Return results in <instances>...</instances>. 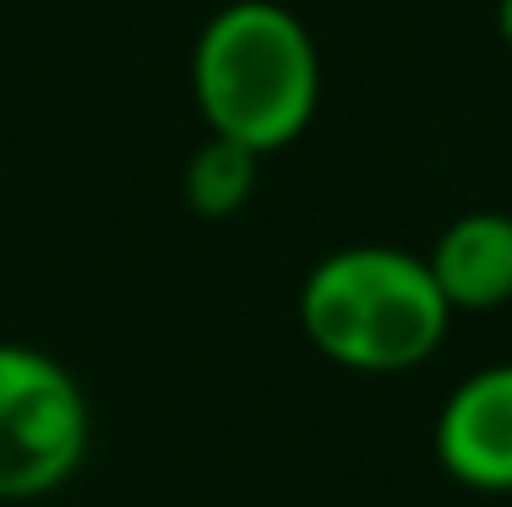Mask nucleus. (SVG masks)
I'll use <instances>...</instances> for the list:
<instances>
[{"instance_id": "nucleus-5", "label": "nucleus", "mask_w": 512, "mask_h": 507, "mask_svg": "<svg viewBox=\"0 0 512 507\" xmlns=\"http://www.w3.org/2000/svg\"><path fill=\"white\" fill-rule=\"evenodd\" d=\"M453 311H496L512 300V213L474 208L442 224L425 251Z\"/></svg>"}, {"instance_id": "nucleus-3", "label": "nucleus", "mask_w": 512, "mask_h": 507, "mask_svg": "<svg viewBox=\"0 0 512 507\" xmlns=\"http://www.w3.org/2000/svg\"><path fill=\"white\" fill-rule=\"evenodd\" d=\"M88 393L55 355L0 344V502L66 486L88 458Z\"/></svg>"}, {"instance_id": "nucleus-4", "label": "nucleus", "mask_w": 512, "mask_h": 507, "mask_svg": "<svg viewBox=\"0 0 512 507\" xmlns=\"http://www.w3.org/2000/svg\"><path fill=\"white\" fill-rule=\"evenodd\" d=\"M436 458L469 491H512V360L474 371L447 393Z\"/></svg>"}, {"instance_id": "nucleus-2", "label": "nucleus", "mask_w": 512, "mask_h": 507, "mask_svg": "<svg viewBox=\"0 0 512 507\" xmlns=\"http://www.w3.org/2000/svg\"><path fill=\"white\" fill-rule=\"evenodd\" d=\"M295 311L316 355L365 377L425 366L458 317L431 262L376 240L327 251L300 279Z\"/></svg>"}, {"instance_id": "nucleus-7", "label": "nucleus", "mask_w": 512, "mask_h": 507, "mask_svg": "<svg viewBox=\"0 0 512 507\" xmlns=\"http://www.w3.org/2000/svg\"><path fill=\"white\" fill-rule=\"evenodd\" d=\"M496 33H502V44L512 55V0H496Z\"/></svg>"}, {"instance_id": "nucleus-1", "label": "nucleus", "mask_w": 512, "mask_h": 507, "mask_svg": "<svg viewBox=\"0 0 512 507\" xmlns=\"http://www.w3.org/2000/svg\"><path fill=\"white\" fill-rule=\"evenodd\" d=\"M191 104L202 131L251 153L300 142L322 104V55L311 28L278 0H229L191 44Z\"/></svg>"}, {"instance_id": "nucleus-6", "label": "nucleus", "mask_w": 512, "mask_h": 507, "mask_svg": "<svg viewBox=\"0 0 512 507\" xmlns=\"http://www.w3.org/2000/svg\"><path fill=\"white\" fill-rule=\"evenodd\" d=\"M256 175H262V153L207 131L186 169H180V197L197 219H235L256 197Z\"/></svg>"}]
</instances>
